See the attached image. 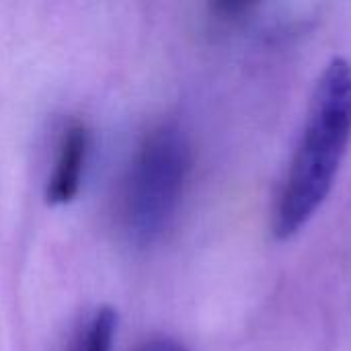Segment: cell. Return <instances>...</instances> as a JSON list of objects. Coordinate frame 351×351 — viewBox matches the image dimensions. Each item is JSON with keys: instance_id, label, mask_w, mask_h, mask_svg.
<instances>
[{"instance_id": "277c9868", "label": "cell", "mask_w": 351, "mask_h": 351, "mask_svg": "<svg viewBox=\"0 0 351 351\" xmlns=\"http://www.w3.org/2000/svg\"><path fill=\"white\" fill-rule=\"evenodd\" d=\"M115 331L117 313L111 306H101L72 333L66 351H113Z\"/></svg>"}, {"instance_id": "5b68a950", "label": "cell", "mask_w": 351, "mask_h": 351, "mask_svg": "<svg viewBox=\"0 0 351 351\" xmlns=\"http://www.w3.org/2000/svg\"><path fill=\"white\" fill-rule=\"evenodd\" d=\"M257 2H243V0H220L210 4V12L216 21L222 23H239L249 16V12L257 10Z\"/></svg>"}, {"instance_id": "6da1fadb", "label": "cell", "mask_w": 351, "mask_h": 351, "mask_svg": "<svg viewBox=\"0 0 351 351\" xmlns=\"http://www.w3.org/2000/svg\"><path fill=\"white\" fill-rule=\"evenodd\" d=\"M351 142V62L335 56L311 95L302 134L274 208V234L296 237L329 197Z\"/></svg>"}, {"instance_id": "7a4b0ae2", "label": "cell", "mask_w": 351, "mask_h": 351, "mask_svg": "<svg viewBox=\"0 0 351 351\" xmlns=\"http://www.w3.org/2000/svg\"><path fill=\"white\" fill-rule=\"evenodd\" d=\"M191 144L175 123L144 134L117 191V224L134 245L154 243L175 218L191 173Z\"/></svg>"}, {"instance_id": "3957f363", "label": "cell", "mask_w": 351, "mask_h": 351, "mask_svg": "<svg viewBox=\"0 0 351 351\" xmlns=\"http://www.w3.org/2000/svg\"><path fill=\"white\" fill-rule=\"evenodd\" d=\"M90 148V134L88 128L72 119L60 134L58 152L53 160V171L47 179L45 199L51 206H66L70 204L80 189L84 165L88 158Z\"/></svg>"}, {"instance_id": "8992f818", "label": "cell", "mask_w": 351, "mask_h": 351, "mask_svg": "<svg viewBox=\"0 0 351 351\" xmlns=\"http://www.w3.org/2000/svg\"><path fill=\"white\" fill-rule=\"evenodd\" d=\"M136 351H187L179 341L171 339V337H165V335H156V337H150L146 339L140 348Z\"/></svg>"}]
</instances>
